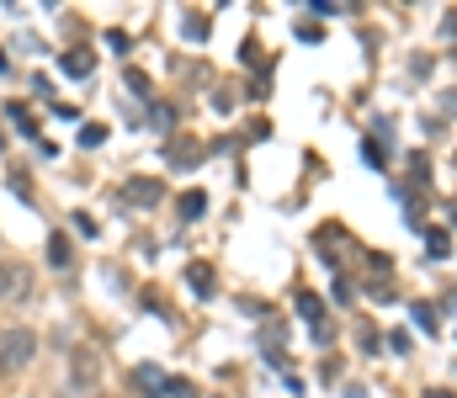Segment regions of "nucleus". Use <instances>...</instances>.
I'll list each match as a JSON object with an SVG mask.
<instances>
[{
  "label": "nucleus",
  "mask_w": 457,
  "mask_h": 398,
  "mask_svg": "<svg viewBox=\"0 0 457 398\" xmlns=\"http://www.w3.org/2000/svg\"><path fill=\"white\" fill-rule=\"evenodd\" d=\"M133 383H139V393H165V372H160L155 361L139 366V372H133Z\"/></svg>",
  "instance_id": "nucleus-7"
},
{
  "label": "nucleus",
  "mask_w": 457,
  "mask_h": 398,
  "mask_svg": "<svg viewBox=\"0 0 457 398\" xmlns=\"http://www.w3.org/2000/svg\"><path fill=\"white\" fill-rule=\"evenodd\" d=\"M309 11H314V16H335V11H346V6H340V0H314Z\"/></svg>",
  "instance_id": "nucleus-18"
},
{
  "label": "nucleus",
  "mask_w": 457,
  "mask_h": 398,
  "mask_svg": "<svg viewBox=\"0 0 457 398\" xmlns=\"http://www.w3.org/2000/svg\"><path fill=\"white\" fill-rule=\"evenodd\" d=\"M122 197H128V202H144V207H155L160 197H165V186H160V181H128V186H122Z\"/></svg>",
  "instance_id": "nucleus-5"
},
{
  "label": "nucleus",
  "mask_w": 457,
  "mask_h": 398,
  "mask_svg": "<svg viewBox=\"0 0 457 398\" xmlns=\"http://www.w3.org/2000/svg\"><path fill=\"white\" fill-rule=\"evenodd\" d=\"M101 138H107V128H101V122H85V128H80V144H85V149H96Z\"/></svg>",
  "instance_id": "nucleus-15"
},
{
  "label": "nucleus",
  "mask_w": 457,
  "mask_h": 398,
  "mask_svg": "<svg viewBox=\"0 0 457 398\" xmlns=\"http://www.w3.org/2000/svg\"><path fill=\"white\" fill-rule=\"evenodd\" d=\"M59 69H64V74H75V80H85V74L96 69V53H85V48H70V53L59 59Z\"/></svg>",
  "instance_id": "nucleus-4"
},
{
  "label": "nucleus",
  "mask_w": 457,
  "mask_h": 398,
  "mask_svg": "<svg viewBox=\"0 0 457 398\" xmlns=\"http://www.w3.org/2000/svg\"><path fill=\"white\" fill-rule=\"evenodd\" d=\"M0 149H6V138H0Z\"/></svg>",
  "instance_id": "nucleus-24"
},
{
  "label": "nucleus",
  "mask_w": 457,
  "mask_h": 398,
  "mask_svg": "<svg viewBox=\"0 0 457 398\" xmlns=\"http://www.w3.org/2000/svg\"><path fill=\"white\" fill-rule=\"evenodd\" d=\"M128 91H133V96H149V80L139 69H128Z\"/></svg>",
  "instance_id": "nucleus-19"
},
{
  "label": "nucleus",
  "mask_w": 457,
  "mask_h": 398,
  "mask_svg": "<svg viewBox=\"0 0 457 398\" xmlns=\"http://www.w3.org/2000/svg\"><path fill=\"white\" fill-rule=\"evenodd\" d=\"M425 250H431L436 260H446V255H452V239H446L442 229H431V234H425Z\"/></svg>",
  "instance_id": "nucleus-12"
},
{
  "label": "nucleus",
  "mask_w": 457,
  "mask_h": 398,
  "mask_svg": "<svg viewBox=\"0 0 457 398\" xmlns=\"http://www.w3.org/2000/svg\"><path fill=\"white\" fill-rule=\"evenodd\" d=\"M49 260L59 265V271H70V265H75V260H70V239H64V234H49Z\"/></svg>",
  "instance_id": "nucleus-9"
},
{
  "label": "nucleus",
  "mask_w": 457,
  "mask_h": 398,
  "mask_svg": "<svg viewBox=\"0 0 457 398\" xmlns=\"http://www.w3.org/2000/svg\"><path fill=\"white\" fill-rule=\"evenodd\" d=\"M101 387V356L91 345H70V393H96Z\"/></svg>",
  "instance_id": "nucleus-1"
},
{
  "label": "nucleus",
  "mask_w": 457,
  "mask_h": 398,
  "mask_svg": "<svg viewBox=\"0 0 457 398\" xmlns=\"http://www.w3.org/2000/svg\"><path fill=\"white\" fill-rule=\"evenodd\" d=\"M298 314H303V319H309V324H314V329H325V303L314 298V292H303V298H298Z\"/></svg>",
  "instance_id": "nucleus-8"
},
{
  "label": "nucleus",
  "mask_w": 457,
  "mask_h": 398,
  "mask_svg": "<svg viewBox=\"0 0 457 398\" xmlns=\"http://www.w3.org/2000/svg\"><path fill=\"white\" fill-rule=\"evenodd\" d=\"M425 398H457V393H446V387H442V393H425Z\"/></svg>",
  "instance_id": "nucleus-22"
},
{
  "label": "nucleus",
  "mask_w": 457,
  "mask_h": 398,
  "mask_svg": "<svg viewBox=\"0 0 457 398\" xmlns=\"http://www.w3.org/2000/svg\"><path fill=\"white\" fill-rule=\"evenodd\" d=\"M197 154H202L197 144H170V165H192Z\"/></svg>",
  "instance_id": "nucleus-13"
},
{
  "label": "nucleus",
  "mask_w": 457,
  "mask_h": 398,
  "mask_svg": "<svg viewBox=\"0 0 457 398\" xmlns=\"http://www.w3.org/2000/svg\"><path fill=\"white\" fill-rule=\"evenodd\" d=\"M202 207H207L202 192H186V197H181V218H186V223H192V218H202Z\"/></svg>",
  "instance_id": "nucleus-11"
},
{
  "label": "nucleus",
  "mask_w": 457,
  "mask_h": 398,
  "mask_svg": "<svg viewBox=\"0 0 457 398\" xmlns=\"http://www.w3.org/2000/svg\"><path fill=\"white\" fill-rule=\"evenodd\" d=\"M170 122H176V107H165V101L149 107V128H155V133H170Z\"/></svg>",
  "instance_id": "nucleus-10"
},
{
  "label": "nucleus",
  "mask_w": 457,
  "mask_h": 398,
  "mask_svg": "<svg viewBox=\"0 0 457 398\" xmlns=\"http://www.w3.org/2000/svg\"><path fill=\"white\" fill-rule=\"evenodd\" d=\"M27 292H32V271H27L22 260H0V298L16 303V298H27Z\"/></svg>",
  "instance_id": "nucleus-3"
},
{
  "label": "nucleus",
  "mask_w": 457,
  "mask_h": 398,
  "mask_svg": "<svg viewBox=\"0 0 457 398\" xmlns=\"http://www.w3.org/2000/svg\"><path fill=\"white\" fill-rule=\"evenodd\" d=\"M186 281H192L197 298H213V265H207V260H192V265H186Z\"/></svg>",
  "instance_id": "nucleus-6"
},
{
  "label": "nucleus",
  "mask_w": 457,
  "mask_h": 398,
  "mask_svg": "<svg viewBox=\"0 0 457 398\" xmlns=\"http://www.w3.org/2000/svg\"><path fill=\"white\" fill-rule=\"evenodd\" d=\"M181 27H186V37H197V43H202V37H207V16H186V22H181Z\"/></svg>",
  "instance_id": "nucleus-17"
},
{
  "label": "nucleus",
  "mask_w": 457,
  "mask_h": 398,
  "mask_svg": "<svg viewBox=\"0 0 457 398\" xmlns=\"http://www.w3.org/2000/svg\"><path fill=\"white\" fill-rule=\"evenodd\" d=\"M165 393H170V398H197V387L186 383V377H170V383H165Z\"/></svg>",
  "instance_id": "nucleus-16"
},
{
  "label": "nucleus",
  "mask_w": 457,
  "mask_h": 398,
  "mask_svg": "<svg viewBox=\"0 0 457 398\" xmlns=\"http://www.w3.org/2000/svg\"><path fill=\"white\" fill-rule=\"evenodd\" d=\"M415 324H420V329H436V314L425 308V303H415Z\"/></svg>",
  "instance_id": "nucleus-20"
},
{
  "label": "nucleus",
  "mask_w": 457,
  "mask_h": 398,
  "mask_svg": "<svg viewBox=\"0 0 457 398\" xmlns=\"http://www.w3.org/2000/svg\"><path fill=\"white\" fill-rule=\"evenodd\" d=\"M11 122H16L22 133H27V138H37V122H32V112H22L16 101H11Z\"/></svg>",
  "instance_id": "nucleus-14"
},
{
  "label": "nucleus",
  "mask_w": 457,
  "mask_h": 398,
  "mask_svg": "<svg viewBox=\"0 0 457 398\" xmlns=\"http://www.w3.org/2000/svg\"><path fill=\"white\" fill-rule=\"evenodd\" d=\"M32 329H6V335H0V366H6V372H16V366H27L32 361Z\"/></svg>",
  "instance_id": "nucleus-2"
},
{
  "label": "nucleus",
  "mask_w": 457,
  "mask_h": 398,
  "mask_svg": "<svg viewBox=\"0 0 457 398\" xmlns=\"http://www.w3.org/2000/svg\"><path fill=\"white\" fill-rule=\"evenodd\" d=\"M446 213H452V223H457V202H446Z\"/></svg>",
  "instance_id": "nucleus-23"
},
{
  "label": "nucleus",
  "mask_w": 457,
  "mask_h": 398,
  "mask_svg": "<svg viewBox=\"0 0 457 398\" xmlns=\"http://www.w3.org/2000/svg\"><path fill=\"white\" fill-rule=\"evenodd\" d=\"M75 234H85V239L96 234V223H91V213H75Z\"/></svg>",
  "instance_id": "nucleus-21"
}]
</instances>
